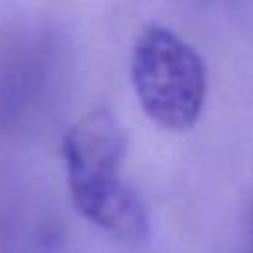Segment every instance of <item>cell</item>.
I'll list each match as a JSON object with an SVG mask.
<instances>
[{
    "instance_id": "obj_1",
    "label": "cell",
    "mask_w": 253,
    "mask_h": 253,
    "mask_svg": "<svg viewBox=\"0 0 253 253\" xmlns=\"http://www.w3.org/2000/svg\"><path fill=\"white\" fill-rule=\"evenodd\" d=\"M126 142L118 118L96 109L67 131L62 156L76 211L120 240L142 242L149 238V213L120 175Z\"/></svg>"
},
{
    "instance_id": "obj_2",
    "label": "cell",
    "mask_w": 253,
    "mask_h": 253,
    "mask_svg": "<svg viewBox=\"0 0 253 253\" xmlns=\"http://www.w3.org/2000/svg\"><path fill=\"white\" fill-rule=\"evenodd\" d=\"M131 83L149 120L169 131L198 123L207 98V67L175 31L149 25L131 53Z\"/></svg>"
}]
</instances>
